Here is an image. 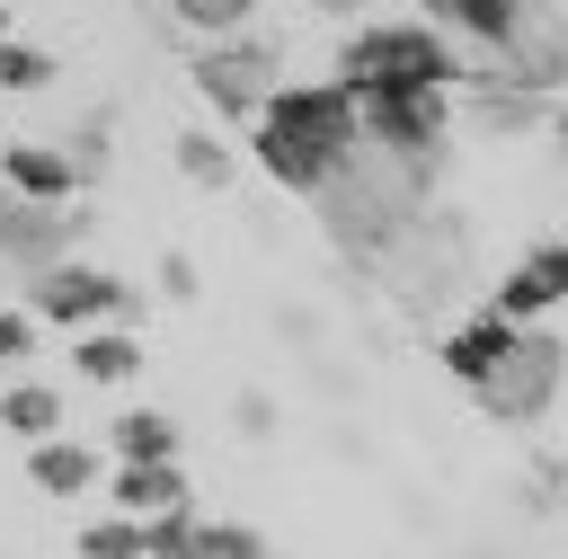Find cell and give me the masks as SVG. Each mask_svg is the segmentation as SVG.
<instances>
[{
  "mask_svg": "<svg viewBox=\"0 0 568 559\" xmlns=\"http://www.w3.org/2000/svg\"><path fill=\"white\" fill-rule=\"evenodd\" d=\"M115 506L124 515H160V506H186V470H178V453H160V461H115Z\"/></svg>",
  "mask_w": 568,
  "mask_h": 559,
  "instance_id": "9a60e30c",
  "label": "cell"
},
{
  "mask_svg": "<svg viewBox=\"0 0 568 559\" xmlns=\"http://www.w3.org/2000/svg\"><path fill=\"white\" fill-rule=\"evenodd\" d=\"M550 151L568 160V106H550Z\"/></svg>",
  "mask_w": 568,
  "mask_h": 559,
  "instance_id": "d6a6232c",
  "label": "cell"
},
{
  "mask_svg": "<svg viewBox=\"0 0 568 559\" xmlns=\"http://www.w3.org/2000/svg\"><path fill=\"white\" fill-rule=\"evenodd\" d=\"M0 89H18V98L53 89V53H44V44H18V35H0Z\"/></svg>",
  "mask_w": 568,
  "mask_h": 559,
  "instance_id": "7402d4cb",
  "label": "cell"
},
{
  "mask_svg": "<svg viewBox=\"0 0 568 559\" xmlns=\"http://www.w3.org/2000/svg\"><path fill=\"white\" fill-rule=\"evenodd\" d=\"M186 80H195V98L213 106V115H257L266 98H275V80H284V44L275 35H213L195 62H186Z\"/></svg>",
  "mask_w": 568,
  "mask_h": 559,
  "instance_id": "52a82bcc",
  "label": "cell"
},
{
  "mask_svg": "<svg viewBox=\"0 0 568 559\" xmlns=\"http://www.w3.org/2000/svg\"><path fill=\"white\" fill-rule=\"evenodd\" d=\"M470 89H532V98H559L568 89V9L550 0H524L506 18L497 44H479V62L462 71Z\"/></svg>",
  "mask_w": 568,
  "mask_h": 559,
  "instance_id": "8992f818",
  "label": "cell"
},
{
  "mask_svg": "<svg viewBox=\"0 0 568 559\" xmlns=\"http://www.w3.org/2000/svg\"><path fill=\"white\" fill-rule=\"evenodd\" d=\"M106 444H115V461H160V453H178V417H160V408H124V417L106 426Z\"/></svg>",
  "mask_w": 568,
  "mask_h": 559,
  "instance_id": "d6986e66",
  "label": "cell"
},
{
  "mask_svg": "<svg viewBox=\"0 0 568 559\" xmlns=\"http://www.w3.org/2000/svg\"><path fill=\"white\" fill-rule=\"evenodd\" d=\"M364 275H382V284L399 293V311H408V319H435V311H453V302H462V284H470V240H462V222H453V213H408V222H399V240H390Z\"/></svg>",
  "mask_w": 568,
  "mask_h": 559,
  "instance_id": "3957f363",
  "label": "cell"
},
{
  "mask_svg": "<svg viewBox=\"0 0 568 559\" xmlns=\"http://www.w3.org/2000/svg\"><path fill=\"white\" fill-rule=\"evenodd\" d=\"M559 293H568V240H532V248L506 266V284L488 293V311H506V319H541Z\"/></svg>",
  "mask_w": 568,
  "mask_h": 559,
  "instance_id": "8fae6325",
  "label": "cell"
},
{
  "mask_svg": "<svg viewBox=\"0 0 568 559\" xmlns=\"http://www.w3.org/2000/svg\"><path fill=\"white\" fill-rule=\"evenodd\" d=\"M311 390H320V399H346V390H355V373H346V364H328V355H320V364H311Z\"/></svg>",
  "mask_w": 568,
  "mask_h": 559,
  "instance_id": "4dcf8cb0",
  "label": "cell"
},
{
  "mask_svg": "<svg viewBox=\"0 0 568 559\" xmlns=\"http://www.w3.org/2000/svg\"><path fill=\"white\" fill-rule=\"evenodd\" d=\"M355 142H364V124H355V98H346L337 80H302V89L275 80V98L257 106V160H266V177L293 186V195H311Z\"/></svg>",
  "mask_w": 568,
  "mask_h": 559,
  "instance_id": "7a4b0ae2",
  "label": "cell"
},
{
  "mask_svg": "<svg viewBox=\"0 0 568 559\" xmlns=\"http://www.w3.org/2000/svg\"><path fill=\"white\" fill-rule=\"evenodd\" d=\"M435 177H444V160H399V151L355 142V151L311 186V213H320V231L337 240L346 266H373V257L399 240V222L426 213V186H435Z\"/></svg>",
  "mask_w": 568,
  "mask_h": 559,
  "instance_id": "6da1fadb",
  "label": "cell"
},
{
  "mask_svg": "<svg viewBox=\"0 0 568 559\" xmlns=\"http://www.w3.org/2000/svg\"><path fill=\"white\" fill-rule=\"evenodd\" d=\"M231 426H240L248 444H266V435L284 426V399H275V390H240V399H231Z\"/></svg>",
  "mask_w": 568,
  "mask_h": 559,
  "instance_id": "4316f807",
  "label": "cell"
},
{
  "mask_svg": "<svg viewBox=\"0 0 568 559\" xmlns=\"http://www.w3.org/2000/svg\"><path fill=\"white\" fill-rule=\"evenodd\" d=\"M0 186L9 195H36V204H71V151L62 142H9L0 151Z\"/></svg>",
  "mask_w": 568,
  "mask_h": 559,
  "instance_id": "7c38bea8",
  "label": "cell"
},
{
  "mask_svg": "<svg viewBox=\"0 0 568 559\" xmlns=\"http://www.w3.org/2000/svg\"><path fill=\"white\" fill-rule=\"evenodd\" d=\"M311 9H320V18H364L373 0H311Z\"/></svg>",
  "mask_w": 568,
  "mask_h": 559,
  "instance_id": "1f68e13d",
  "label": "cell"
},
{
  "mask_svg": "<svg viewBox=\"0 0 568 559\" xmlns=\"http://www.w3.org/2000/svg\"><path fill=\"white\" fill-rule=\"evenodd\" d=\"M27 355H36V311H9V302H0V373L27 364Z\"/></svg>",
  "mask_w": 568,
  "mask_h": 559,
  "instance_id": "83f0119b",
  "label": "cell"
},
{
  "mask_svg": "<svg viewBox=\"0 0 568 559\" xmlns=\"http://www.w3.org/2000/svg\"><path fill=\"white\" fill-rule=\"evenodd\" d=\"M80 231H89V213H62V204H36V195H9V186H0V266L36 275V266L71 257Z\"/></svg>",
  "mask_w": 568,
  "mask_h": 559,
  "instance_id": "30bf717a",
  "label": "cell"
},
{
  "mask_svg": "<svg viewBox=\"0 0 568 559\" xmlns=\"http://www.w3.org/2000/svg\"><path fill=\"white\" fill-rule=\"evenodd\" d=\"M0 293H9V284H0Z\"/></svg>",
  "mask_w": 568,
  "mask_h": 559,
  "instance_id": "e575fe53",
  "label": "cell"
},
{
  "mask_svg": "<svg viewBox=\"0 0 568 559\" xmlns=\"http://www.w3.org/2000/svg\"><path fill=\"white\" fill-rule=\"evenodd\" d=\"M470 124L479 133H532V124H550V98H532V89H479Z\"/></svg>",
  "mask_w": 568,
  "mask_h": 559,
  "instance_id": "ac0fdd59",
  "label": "cell"
},
{
  "mask_svg": "<svg viewBox=\"0 0 568 559\" xmlns=\"http://www.w3.org/2000/svg\"><path fill=\"white\" fill-rule=\"evenodd\" d=\"M559 382H568V337L541 328V319H515L506 346H497V364L470 382V399H479V417H497V426H532V417H550Z\"/></svg>",
  "mask_w": 568,
  "mask_h": 559,
  "instance_id": "5b68a950",
  "label": "cell"
},
{
  "mask_svg": "<svg viewBox=\"0 0 568 559\" xmlns=\"http://www.w3.org/2000/svg\"><path fill=\"white\" fill-rule=\"evenodd\" d=\"M248 9L257 0H169V18L195 27V35H231V27H248Z\"/></svg>",
  "mask_w": 568,
  "mask_h": 559,
  "instance_id": "d4e9b609",
  "label": "cell"
},
{
  "mask_svg": "<svg viewBox=\"0 0 568 559\" xmlns=\"http://www.w3.org/2000/svg\"><path fill=\"white\" fill-rule=\"evenodd\" d=\"M178 177H186V186H213V195H222V186H231V151H222L213 133H178Z\"/></svg>",
  "mask_w": 568,
  "mask_h": 559,
  "instance_id": "44dd1931",
  "label": "cell"
},
{
  "mask_svg": "<svg viewBox=\"0 0 568 559\" xmlns=\"http://www.w3.org/2000/svg\"><path fill=\"white\" fill-rule=\"evenodd\" d=\"M106 124H115V115L98 106V115H89V124H80V133L62 142V151H71V177H80V186H98V177H106Z\"/></svg>",
  "mask_w": 568,
  "mask_h": 559,
  "instance_id": "484cf974",
  "label": "cell"
},
{
  "mask_svg": "<svg viewBox=\"0 0 568 559\" xmlns=\"http://www.w3.org/2000/svg\"><path fill=\"white\" fill-rule=\"evenodd\" d=\"M515 9H524V0H426V27H453V35H470V44H497Z\"/></svg>",
  "mask_w": 568,
  "mask_h": 559,
  "instance_id": "ffe728a7",
  "label": "cell"
},
{
  "mask_svg": "<svg viewBox=\"0 0 568 559\" xmlns=\"http://www.w3.org/2000/svg\"><path fill=\"white\" fill-rule=\"evenodd\" d=\"M275 337H284V346H320V311H293V302H284V311H275Z\"/></svg>",
  "mask_w": 568,
  "mask_h": 559,
  "instance_id": "f546056e",
  "label": "cell"
},
{
  "mask_svg": "<svg viewBox=\"0 0 568 559\" xmlns=\"http://www.w3.org/2000/svg\"><path fill=\"white\" fill-rule=\"evenodd\" d=\"M355 98V124L373 151H399V160H444V80H417V89H346Z\"/></svg>",
  "mask_w": 568,
  "mask_h": 559,
  "instance_id": "9c48e42d",
  "label": "cell"
},
{
  "mask_svg": "<svg viewBox=\"0 0 568 559\" xmlns=\"http://www.w3.org/2000/svg\"><path fill=\"white\" fill-rule=\"evenodd\" d=\"M160 293H169V302H195V293H204V275H195V257H186V248H169V257H160Z\"/></svg>",
  "mask_w": 568,
  "mask_h": 559,
  "instance_id": "f1b7e54d",
  "label": "cell"
},
{
  "mask_svg": "<svg viewBox=\"0 0 568 559\" xmlns=\"http://www.w3.org/2000/svg\"><path fill=\"white\" fill-rule=\"evenodd\" d=\"M417 80H444V89L462 80L444 27L426 18H364L337 53V89H417Z\"/></svg>",
  "mask_w": 568,
  "mask_h": 559,
  "instance_id": "277c9868",
  "label": "cell"
},
{
  "mask_svg": "<svg viewBox=\"0 0 568 559\" xmlns=\"http://www.w3.org/2000/svg\"><path fill=\"white\" fill-rule=\"evenodd\" d=\"M27 311L53 328H89V319H142V284L89 266V257H53L27 275Z\"/></svg>",
  "mask_w": 568,
  "mask_h": 559,
  "instance_id": "ba28073f",
  "label": "cell"
},
{
  "mask_svg": "<svg viewBox=\"0 0 568 559\" xmlns=\"http://www.w3.org/2000/svg\"><path fill=\"white\" fill-rule=\"evenodd\" d=\"M27 479H36L44 497H89V488H98V453H89L80 435H36V444H27Z\"/></svg>",
  "mask_w": 568,
  "mask_h": 559,
  "instance_id": "5bb4252c",
  "label": "cell"
},
{
  "mask_svg": "<svg viewBox=\"0 0 568 559\" xmlns=\"http://www.w3.org/2000/svg\"><path fill=\"white\" fill-rule=\"evenodd\" d=\"M506 328H515L506 311H479V319H462V328H453V337L435 346V364H444L453 382H479V373L497 364V346H506Z\"/></svg>",
  "mask_w": 568,
  "mask_h": 559,
  "instance_id": "2e32d148",
  "label": "cell"
},
{
  "mask_svg": "<svg viewBox=\"0 0 568 559\" xmlns=\"http://www.w3.org/2000/svg\"><path fill=\"white\" fill-rule=\"evenodd\" d=\"M257 550H266L257 524H195V541H186V559H257Z\"/></svg>",
  "mask_w": 568,
  "mask_h": 559,
  "instance_id": "cb8c5ba5",
  "label": "cell"
},
{
  "mask_svg": "<svg viewBox=\"0 0 568 559\" xmlns=\"http://www.w3.org/2000/svg\"><path fill=\"white\" fill-rule=\"evenodd\" d=\"M80 550H89V559H142V515H98V524H80Z\"/></svg>",
  "mask_w": 568,
  "mask_h": 559,
  "instance_id": "603a6c76",
  "label": "cell"
},
{
  "mask_svg": "<svg viewBox=\"0 0 568 559\" xmlns=\"http://www.w3.org/2000/svg\"><path fill=\"white\" fill-rule=\"evenodd\" d=\"M0 426H9L18 444L53 435V426H62V390H53V382H9V390H0Z\"/></svg>",
  "mask_w": 568,
  "mask_h": 559,
  "instance_id": "e0dca14e",
  "label": "cell"
},
{
  "mask_svg": "<svg viewBox=\"0 0 568 559\" xmlns=\"http://www.w3.org/2000/svg\"><path fill=\"white\" fill-rule=\"evenodd\" d=\"M0 35H9V0H0Z\"/></svg>",
  "mask_w": 568,
  "mask_h": 559,
  "instance_id": "836d02e7",
  "label": "cell"
},
{
  "mask_svg": "<svg viewBox=\"0 0 568 559\" xmlns=\"http://www.w3.org/2000/svg\"><path fill=\"white\" fill-rule=\"evenodd\" d=\"M71 364H80V382H133L142 373V337L124 319H89V328H71Z\"/></svg>",
  "mask_w": 568,
  "mask_h": 559,
  "instance_id": "4fadbf2b",
  "label": "cell"
}]
</instances>
